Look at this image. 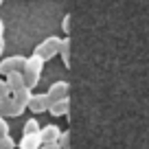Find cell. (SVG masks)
<instances>
[{"label": "cell", "instance_id": "d6986e66", "mask_svg": "<svg viewBox=\"0 0 149 149\" xmlns=\"http://www.w3.org/2000/svg\"><path fill=\"white\" fill-rule=\"evenodd\" d=\"M61 29H64V33L68 35V31H70V15H68V13L64 15V22H61Z\"/></svg>", "mask_w": 149, "mask_h": 149}, {"label": "cell", "instance_id": "7c38bea8", "mask_svg": "<svg viewBox=\"0 0 149 149\" xmlns=\"http://www.w3.org/2000/svg\"><path fill=\"white\" fill-rule=\"evenodd\" d=\"M59 57L64 61V66H70V40L68 37H61V48H59Z\"/></svg>", "mask_w": 149, "mask_h": 149}, {"label": "cell", "instance_id": "ba28073f", "mask_svg": "<svg viewBox=\"0 0 149 149\" xmlns=\"http://www.w3.org/2000/svg\"><path fill=\"white\" fill-rule=\"evenodd\" d=\"M20 149H40L42 147V138H40V132L35 134H22V140L18 143Z\"/></svg>", "mask_w": 149, "mask_h": 149}, {"label": "cell", "instance_id": "2e32d148", "mask_svg": "<svg viewBox=\"0 0 149 149\" xmlns=\"http://www.w3.org/2000/svg\"><path fill=\"white\" fill-rule=\"evenodd\" d=\"M59 147L61 149H68V145H70V132H61V136H59Z\"/></svg>", "mask_w": 149, "mask_h": 149}, {"label": "cell", "instance_id": "44dd1931", "mask_svg": "<svg viewBox=\"0 0 149 149\" xmlns=\"http://www.w3.org/2000/svg\"><path fill=\"white\" fill-rule=\"evenodd\" d=\"M2 2H5V0H0V7H2Z\"/></svg>", "mask_w": 149, "mask_h": 149}, {"label": "cell", "instance_id": "4fadbf2b", "mask_svg": "<svg viewBox=\"0 0 149 149\" xmlns=\"http://www.w3.org/2000/svg\"><path fill=\"white\" fill-rule=\"evenodd\" d=\"M35 132H40V123H37L35 118H29V121L24 123V132L22 134H35Z\"/></svg>", "mask_w": 149, "mask_h": 149}, {"label": "cell", "instance_id": "7a4b0ae2", "mask_svg": "<svg viewBox=\"0 0 149 149\" xmlns=\"http://www.w3.org/2000/svg\"><path fill=\"white\" fill-rule=\"evenodd\" d=\"M59 48H61V37L51 35V37H46L44 42L37 44L33 53H35V55H40L44 61H48V59H53V57L59 55Z\"/></svg>", "mask_w": 149, "mask_h": 149}, {"label": "cell", "instance_id": "8fae6325", "mask_svg": "<svg viewBox=\"0 0 149 149\" xmlns=\"http://www.w3.org/2000/svg\"><path fill=\"white\" fill-rule=\"evenodd\" d=\"M5 79H7V86L11 88V92H13V90H18V88H22V86H26V84H24L22 70H13V72L5 74Z\"/></svg>", "mask_w": 149, "mask_h": 149}, {"label": "cell", "instance_id": "6da1fadb", "mask_svg": "<svg viewBox=\"0 0 149 149\" xmlns=\"http://www.w3.org/2000/svg\"><path fill=\"white\" fill-rule=\"evenodd\" d=\"M44 64H46V61H44L40 55H35V53H33L31 57H26V61H24V68H22L24 84H26L31 90H33V88H37V84H40V79H42Z\"/></svg>", "mask_w": 149, "mask_h": 149}, {"label": "cell", "instance_id": "277c9868", "mask_svg": "<svg viewBox=\"0 0 149 149\" xmlns=\"http://www.w3.org/2000/svg\"><path fill=\"white\" fill-rule=\"evenodd\" d=\"M48 107H51V99L46 92H33L31 101H29V110L33 114H44V112H48Z\"/></svg>", "mask_w": 149, "mask_h": 149}, {"label": "cell", "instance_id": "9a60e30c", "mask_svg": "<svg viewBox=\"0 0 149 149\" xmlns=\"http://www.w3.org/2000/svg\"><path fill=\"white\" fill-rule=\"evenodd\" d=\"M5 55V20L0 18V57Z\"/></svg>", "mask_w": 149, "mask_h": 149}, {"label": "cell", "instance_id": "5b68a950", "mask_svg": "<svg viewBox=\"0 0 149 149\" xmlns=\"http://www.w3.org/2000/svg\"><path fill=\"white\" fill-rule=\"evenodd\" d=\"M24 61H26V57H24V55L5 57V59L0 61V72H2V74H9V72H13V70H22L24 68Z\"/></svg>", "mask_w": 149, "mask_h": 149}, {"label": "cell", "instance_id": "9c48e42d", "mask_svg": "<svg viewBox=\"0 0 149 149\" xmlns=\"http://www.w3.org/2000/svg\"><path fill=\"white\" fill-rule=\"evenodd\" d=\"M48 112H51L53 116H66V114L70 112V99H68V97H64V99H59V101L51 103Z\"/></svg>", "mask_w": 149, "mask_h": 149}, {"label": "cell", "instance_id": "52a82bcc", "mask_svg": "<svg viewBox=\"0 0 149 149\" xmlns=\"http://www.w3.org/2000/svg\"><path fill=\"white\" fill-rule=\"evenodd\" d=\"M61 136V130L57 125H44L42 130H40V138H42V145H48V143H57Z\"/></svg>", "mask_w": 149, "mask_h": 149}, {"label": "cell", "instance_id": "5bb4252c", "mask_svg": "<svg viewBox=\"0 0 149 149\" xmlns=\"http://www.w3.org/2000/svg\"><path fill=\"white\" fill-rule=\"evenodd\" d=\"M18 145H15V140L11 138V134L7 136H0V149H15Z\"/></svg>", "mask_w": 149, "mask_h": 149}, {"label": "cell", "instance_id": "ac0fdd59", "mask_svg": "<svg viewBox=\"0 0 149 149\" xmlns=\"http://www.w3.org/2000/svg\"><path fill=\"white\" fill-rule=\"evenodd\" d=\"M9 134V123H7V118L0 114V136H7Z\"/></svg>", "mask_w": 149, "mask_h": 149}, {"label": "cell", "instance_id": "ffe728a7", "mask_svg": "<svg viewBox=\"0 0 149 149\" xmlns=\"http://www.w3.org/2000/svg\"><path fill=\"white\" fill-rule=\"evenodd\" d=\"M40 149H61V147H59V143H48V145H42Z\"/></svg>", "mask_w": 149, "mask_h": 149}, {"label": "cell", "instance_id": "3957f363", "mask_svg": "<svg viewBox=\"0 0 149 149\" xmlns=\"http://www.w3.org/2000/svg\"><path fill=\"white\" fill-rule=\"evenodd\" d=\"M24 110H26V107L20 105L11 94L5 97V99H0V114H2L5 118H18V116H22Z\"/></svg>", "mask_w": 149, "mask_h": 149}, {"label": "cell", "instance_id": "e0dca14e", "mask_svg": "<svg viewBox=\"0 0 149 149\" xmlns=\"http://www.w3.org/2000/svg\"><path fill=\"white\" fill-rule=\"evenodd\" d=\"M11 94V88L7 86V79H0V99H5Z\"/></svg>", "mask_w": 149, "mask_h": 149}, {"label": "cell", "instance_id": "8992f818", "mask_svg": "<svg viewBox=\"0 0 149 149\" xmlns=\"http://www.w3.org/2000/svg\"><path fill=\"white\" fill-rule=\"evenodd\" d=\"M68 90H70L68 81H55V84L46 90V94H48V99H51V103H55V101H59V99L68 97Z\"/></svg>", "mask_w": 149, "mask_h": 149}, {"label": "cell", "instance_id": "30bf717a", "mask_svg": "<svg viewBox=\"0 0 149 149\" xmlns=\"http://www.w3.org/2000/svg\"><path fill=\"white\" fill-rule=\"evenodd\" d=\"M11 97L15 99V101L20 103V105H24V107H29V101H31V97H33V90L29 88V86H22V88H18V90H13L11 92Z\"/></svg>", "mask_w": 149, "mask_h": 149}]
</instances>
